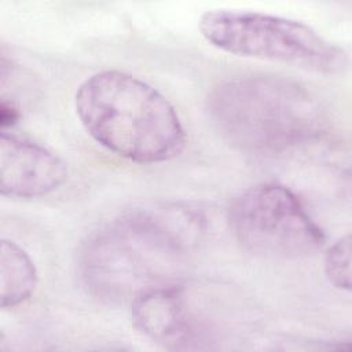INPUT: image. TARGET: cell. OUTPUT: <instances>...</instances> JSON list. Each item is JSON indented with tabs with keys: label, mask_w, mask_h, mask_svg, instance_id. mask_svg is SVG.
Wrapping results in <instances>:
<instances>
[{
	"label": "cell",
	"mask_w": 352,
	"mask_h": 352,
	"mask_svg": "<svg viewBox=\"0 0 352 352\" xmlns=\"http://www.w3.org/2000/svg\"><path fill=\"white\" fill-rule=\"evenodd\" d=\"M135 327L154 342L170 349L197 348L202 337L184 289L176 282L150 287L131 300Z\"/></svg>",
	"instance_id": "8992f818"
},
{
	"label": "cell",
	"mask_w": 352,
	"mask_h": 352,
	"mask_svg": "<svg viewBox=\"0 0 352 352\" xmlns=\"http://www.w3.org/2000/svg\"><path fill=\"white\" fill-rule=\"evenodd\" d=\"M19 120V110L14 104L12 100H8L7 98H1L0 103V124L1 129L6 131V128L12 126Z\"/></svg>",
	"instance_id": "30bf717a"
},
{
	"label": "cell",
	"mask_w": 352,
	"mask_h": 352,
	"mask_svg": "<svg viewBox=\"0 0 352 352\" xmlns=\"http://www.w3.org/2000/svg\"><path fill=\"white\" fill-rule=\"evenodd\" d=\"M206 109L212 124L235 148L274 157L319 139L327 113L305 87L282 77L243 76L219 82Z\"/></svg>",
	"instance_id": "7a4b0ae2"
},
{
	"label": "cell",
	"mask_w": 352,
	"mask_h": 352,
	"mask_svg": "<svg viewBox=\"0 0 352 352\" xmlns=\"http://www.w3.org/2000/svg\"><path fill=\"white\" fill-rule=\"evenodd\" d=\"M236 241L249 252L274 258H300L319 250L324 234L300 198L278 183L256 184L228 209Z\"/></svg>",
	"instance_id": "5b68a950"
},
{
	"label": "cell",
	"mask_w": 352,
	"mask_h": 352,
	"mask_svg": "<svg viewBox=\"0 0 352 352\" xmlns=\"http://www.w3.org/2000/svg\"><path fill=\"white\" fill-rule=\"evenodd\" d=\"M206 232L204 213L187 204L133 208L98 230L78 256L80 279L104 302L129 301L173 278Z\"/></svg>",
	"instance_id": "6da1fadb"
},
{
	"label": "cell",
	"mask_w": 352,
	"mask_h": 352,
	"mask_svg": "<svg viewBox=\"0 0 352 352\" xmlns=\"http://www.w3.org/2000/svg\"><path fill=\"white\" fill-rule=\"evenodd\" d=\"M324 274L337 289L351 290V235L337 239L324 254Z\"/></svg>",
	"instance_id": "9c48e42d"
},
{
	"label": "cell",
	"mask_w": 352,
	"mask_h": 352,
	"mask_svg": "<svg viewBox=\"0 0 352 352\" xmlns=\"http://www.w3.org/2000/svg\"><path fill=\"white\" fill-rule=\"evenodd\" d=\"M1 308H14L33 294L37 270L29 254L14 241L3 239L0 250Z\"/></svg>",
	"instance_id": "ba28073f"
},
{
	"label": "cell",
	"mask_w": 352,
	"mask_h": 352,
	"mask_svg": "<svg viewBox=\"0 0 352 352\" xmlns=\"http://www.w3.org/2000/svg\"><path fill=\"white\" fill-rule=\"evenodd\" d=\"M67 179L65 161L47 147L6 131L0 138V191L3 197L36 198Z\"/></svg>",
	"instance_id": "52a82bcc"
},
{
	"label": "cell",
	"mask_w": 352,
	"mask_h": 352,
	"mask_svg": "<svg viewBox=\"0 0 352 352\" xmlns=\"http://www.w3.org/2000/svg\"><path fill=\"white\" fill-rule=\"evenodd\" d=\"M74 107L95 142L129 161L165 162L184 148L186 133L175 107L157 88L126 72L103 70L85 78Z\"/></svg>",
	"instance_id": "3957f363"
},
{
	"label": "cell",
	"mask_w": 352,
	"mask_h": 352,
	"mask_svg": "<svg viewBox=\"0 0 352 352\" xmlns=\"http://www.w3.org/2000/svg\"><path fill=\"white\" fill-rule=\"evenodd\" d=\"M199 30L216 48L236 56L293 65L334 74L348 66V52L309 25L271 14L216 8L199 18Z\"/></svg>",
	"instance_id": "277c9868"
}]
</instances>
